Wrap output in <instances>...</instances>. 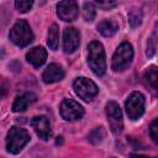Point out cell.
<instances>
[{"mask_svg":"<svg viewBox=\"0 0 158 158\" xmlns=\"http://www.w3.org/2000/svg\"><path fill=\"white\" fill-rule=\"evenodd\" d=\"M33 101H36V95L33 93H23L21 95H17L14 104H12V111L14 112H22Z\"/></svg>","mask_w":158,"mask_h":158,"instance_id":"14","label":"cell"},{"mask_svg":"<svg viewBox=\"0 0 158 158\" xmlns=\"http://www.w3.org/2000/svg\"><path fill=\"white\" fill-rule=\"evenodd\" d=\"M105 137V130L102 127H96L95 130H93L90 133H89V142H91L93 144H98L100 143Z\"/></svg>","mask_w":158,"mask_h":158,"instance_id":"18","label":"cell"},{"mask_svg":"<svg viewBox=\"0 0 158 158\" xmlns=\"http://www.w3.org/2000/svg\"><path fill=\"white\" fill-rule=\"evenodd\" d=\"M95 7L91 2H85L83 6V17L85 21H93L95 19Z\"/></svg>","mask_w":158,"mask_h":158,"instance_id":"19","label":"cell"},{"mask_svg":"<svg viewBox=\"0 0 158 158\" xmlns=\"http://www.w3.org/2000/svg\"><path fill=\"white\" fill-rule=\"evenodd\" d=\"M88 63L91 70L101 77L106 72V59H105V51L100 42L93 41L88 46Z\"/></svg>","mask_w":158,"mask_h":158,"instance_id":"1","label":"cell"},{"mask_svg":"<svg viewBox=\"0 0 158 158\" xmlns=\"http://www.w3.org/2000/svg\"><path fill=\"white\" fill-rule=\"evenodd\" d=\"M118 30V25L112 21V20H102L98 25V31L104 36V37H111L116 33Z\"/></svg>","mask_w":158,"mask_h":158,"instance_id":"15","label":"cell"},{"mask_svg":"<svg viewBox=\"0 0 158 158\" xmlns=\"http://www.w3.org/2000/svg\"><path fill=\"white\" fill-rule=\"evenodd\" d=\"M15 5L20 12H27L33 5V0H16Z\"/></svg>","mask_w":158,"mask_h":158,"instance_id":"21","label":"cell"},{"mask_svg":"<svg viewBox=\"0 0 158 158\" xmlns=\"http://www.w3.org/2000/svg\"><path fill=\"white\" fill-rule=\"evenodd\" d=\"M62 143H63V137H57L56 144H62Z\"/></svg>","mask_w":158,"mask_h":158,"instance_id":"26","label":"cell"},{"mask_svg":"<svg viewBox=\"0 0 158 158\" xmlns=\"http://www.w3.org/2000/svg\"><path fill=\"white\" fill-rule=\"evenodd\" d=\"M31 125L35 130V132L37 133V136L43 139V141H47L51 135H52V131H51V125H49V121L46 116H36L32 118L31 121Z\"/></svg>","mask_w":158,"mask_h":158,"instance_id":"11","label":"cell"},{"mask_svg":"<svg viewBox=\"0 0 158 158\" xmlns=\"http://www.w3.org/2000/svg\"><path fill=\"white\" fill-rule=\"evenodd\" d=\"M144 96L139 91H132L125 102V109L131 120H138L144 112Z\"/></svg>","mask_w":158,"mask_h":158,"instance_id":"5","label":"cell"},{"mask_svg":"<svg viewBox=\"0 0 158 158\" xmlns=\"http://www.w3.org/2000/svg\"><path fill=\"white\" fill-rule=\"evenodd\" d=\"M144 80H146V83H147L153 90L157 89V81H158L157 67L152 65V67H149V68L146 70V73H144Z\"/></svg>","mask_w":158,"mask_h":158,"instance_id":"17","label":"cell"},{"mask_svg":"<svg viewBox=\"0 0 158 158\" xmlns=\"http://www.w3.org/2000/svg\"><path fill=\"white\" fill-rule=\"evenodd\" d=\"M80 33L74 27H67L63 32V48L65 53H73L79 47Z\"/></svg>","mask_w":158,"mask_h":158,"instance_id":"10","label":"cell"},{"mask_svg":"<svg viewBox=\"0 0 158 158\" xmlns=\"http://www.w3.org/2000/svg\"><path fill=\"white\" fill-rule=\"evenodd\" d=\"M30 141V135L25 128L14 126L10 128L6 138V149L9 153L17 154Z\"/></svg>","mask_w":158,"mask_h":158,"instance_id":"2","label":"cell"},{"mask_svg":"<svg viewBox=\"0 0 158 158\" xmlns=\"http://www.w3.org/2000/svg\"><path fill=\"white\" fill-rule=\"evenodd\" d=\"M47 43H48L49 48L53 49V51H56L58 48V43H59V28H58L57 25H52L49 27Z\"/></svg>","mask_w":158,"mask_h":158,"instance_id":"16","label":"cell"},{"mask_svg":"<svg viewBox=\"0 0 158 158\" xmlns=\"http://www.w3.org/2000/svg\"><path fill=\"white\" fill-rule=\"evenodd\" d=\"M73 88H74L77 95L80 99H83L84 101L93 100L99 91L96 84L88 78H77L73 83Z\"/></svg>","mask_w":158,"mask_h":158,"instance_id":"6","label":"cell"},{"mask_svg":"<svg viewBox=\"0 0 158 158\" xmlns=\"http://www.w3.org/2000/svg\"><path fill=\"white\" fill-rule=\"evenodd\" d=\"M95 4L102 10H110L117 5V0H95Z\"/></svg>","mask_w":158,"mask_h":158,"instance_id":"22","label":"cell"},{"mask_svg":"<svg viewBox=\"0 0 158 158\" xmlns=\"http://www.w3.org/2000/svg\"><path fill=\"white\" fill-rule=\"evenodd\" d=\"M149 135L152 137V139L157 143L158 142V120H153V122L151 123V127H149Z\"/></svg>","mask_w":158,"mask_h":158,"instance_id":"23","label":"cell"},{"mask_svg":"<svg viewBox=\"0 0 158 158\" xmlns=\"http://www.w3.org/2000/svg\"><path fill=\"white\" fill-rule=\"evenodd\" d=\"M63 77H64V70L62 69V67L59 64H56V63L49 64L42 74V79L47 84L59 81L63 79Z\"/></svg>","mask_w":158,"mask_h":158,"instance_id":"12","label":"cell"},{"mask_svg":"<svg viewBox=\"0 0 158 158\" xmlns=\"http://www.w3.org/2000/svg\"><path fill=\"white\" fill-rule=\"evenodd\" d=\"M156 53V32L153 33V36L148 40V47H147V56L152 57Z\"/></svg>","mask_w":158,"mask_h":158,"instance_id":"24","label":"cell"},{"mask_svg":"<svg viewBox=\"0 0 158 158\" xmlns=\"http://www.w3.org/2000/svg\"><path fill=\"white\" fill-rule=\"evenodd\" d=\"M26 59L35 67V68H40L44 64L46 59H47V52L43 47H35L32 49H30L26 54Z\"/></svg>","mask_w":158,"mask_h":158,"instance_id":"13","label":"cell"},{"mask_svg":"<svg viewBox=\"0 0 158 158\" xmlns=\"http://www.w3.org/2000/svg\"><path fill=\"white\" fill-rule=\"evenodd\" d=\"M106 116L111 131L115 135H118L123 128V122H122V112L117 102L109 101L106 104Z\"/></svg>","mask_w":158,"mask_h":158,"instance_id":"7","label":"cell"},{"mask_svg":"<svg viewBox=\"0 0 158 158\" xmlns=\"http://www.w3.org/2000/svg\"><path fill=\"white\" fill-rule=\"evenodd\" d=\"M60 115L64 120L67 121H75V120H79L83 114H84V109L83 106L74 101L73 99H64L60 104Z\"/></svg>","mask_w":158,"mask_h":158,"instance_id":"8","label":"cell"},{"mask_svg":"<svg viewBox=\"0 0 158 158\" xmlns=\"http://www.w3.org/2000/svg\"><path fill=\"white\" fill-rule=\"evenodd\" d=\"M9 38L19 47H26L33 40V33L30 25L25 20H19L10 30Z\"/></svg>","mask_w":158,"mask_h":158,"instance_id":"3","label":"cell"},{"mask_svg":"<svg viewBox=\"0 0 158 158\" xmlns=\"http://www.w3.org/2000/svg\"><path fill=\"white\" fill-rule=\"evenodd\" d=\"M78 14L79 6L75 0H62L57 5V15L63 21H74Z\"/></svg>","mask_w":158,"mask_h":158,"instance_id":"9","label":"cell"},{"mask_svg":"<svg viewBox=\"0 0 158 158\" xmlns=\"http://www.w3.org/2000/svg\"><path fill=\"white\" fill-rule=\"evenodd\" d=\"M6 93H7V84L2 78H0V98L5 96Z\"/></svg>","mask_w":158,"mask_h":158,"instance_id":"25","label":"cell"},{"mask_svg":"<svg viewBox=\"0 0 158 158\" xmlns=\"http://www.w3.org/2000/svg\"><path fill=\"white\" fill-rule=\"evenodd\" d=\"M132 58H133L132 46L128 42H123V43H121L118 46V48L114 53L112 62H111V68L115 72L123 70L125 68L128 67V64L131 63Z\"/></svg>","mask_w":158,"mask_h":158,"instance_id":"4","label":"cell"},{"mask_svg":"<svg viewBox=\"0 0 158 158\" xmlns=\"http://www.w3.org/2000/svg\"><path fill=\"white\" fill-rule=\"evenodd\" d=\"M128 21H130L132 27L138 26L142 22V12H141V10H137V9L132 10L130 12V15H128Z\"/></svg>","mask_w":158,"mask_h":158,"instance_id":"20","label":"cell"}]
</instances>
